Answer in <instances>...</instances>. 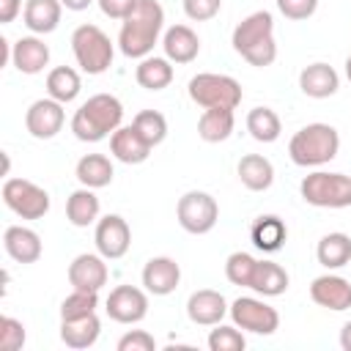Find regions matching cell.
<instances>
[{"label":"cell","mask_w":351,"mask_h":351,"mask_svg":"<svg viewBox=\"0 0 351 351\" xmlns=\"http://www.w3.org/2000/svg\"><path fill=\"white\" fill-rule=\"evenodd\" d=\"M82 90V80L77 74V69L71 66H55L49 74H47V96H52L55 101L60 104H69L80 96Z\"/></svg>","instance_id":"33"},{"label":"cell","mask_w":351,"mask_h":351,"mask_svg":"<svg viewBox=\"0 0 351 351\" xmlns=\"http://www.w3.org/2000/svg\"><path fill=\"white\" fill-rule=\"evenodd\" d=\"M93 241H96L99 255H104L107 261H118L132 247V230H129V225L121 214H107L96 222Z\"/></svg>","instance_id":"12"},{"label":"cell","mask_w":351,"mask_h":351,"mask_svg":"<svg viewBox=\"0 0 351 351\" xmlns=\"http://www.w3.org/2000/svg\"><path fill=\"white\" fill-rule=\"evenodd\" d=\"M3 203L22 219H41L49 211V192L27 178H5Z\"/></svg>","instance_id":"9"},{"label":"cell","mask_w":351,"mask_h":351,"mask_svg":"<svg viewBox=\"0 0 351 351\" xmlns=\"http://www.w3.org/2000/svg\"><path fill=\"white\" fill-rule=\"evenodd\" d=\"M156 340L145 329H132L118 340V351H154Z\"/></svg>","instance_id":"42"},{"label":"cell","mask_w":351,"mask_h":351,"mask_svg":"<svg viewBox=\"0 0 351 351\" xmlns=\"http://www.w3.org/2000/svg\"><path fill=\"white\" fill-rule=\"evenodd\" d=\"M99 307V293L96 291H80L74 288L63 302H60V321L66 318H80V315H90Z\"/></svg>","instance_id":"36"},{"label":"cell","mask_w":351,"mask_h":351,"mask_svg":"<svg viewBox=\"0 0 351 351\" xmlns=\"http://www.w3.org/2000/svg\"><path fill=\"white\" fill-rule=\"evenodd\" d=\"M176 219H178V225L186 233L203 236V233H208L217 225L219 206H217V200L208 192L192 189V192H184L178 197V203H176Z\"/></svg>","instance_id":"8"},{"label":"cell","mask_w":351,"mask_h":351,"mask_svg":"<svg viewBox=\"0 0 351 351\" xmlns=\"http://www.w3.org/2000/svg\"><path fill=\"white\" fill-rule=\"evenodd\" d=\"M337 151H340V134L329 123H307L288 143L291 162L299 167H321L332 162Z\"/></svg>","instance_id":"4"},{"label":"cell","mask_w":351,"mask_h":351,"mask_svg":"<svg viewBox=\"0 0 351 351\" xmlns=\"http://www.w3.org/2000/svg\"><path fill=\"white\" fill-rule=\"evenodd\" d=\"M230 318L241 332L252 335H274L280 329V313L255 296H239L230 304Z\"/></svg>","instance_id":"10"},{"label":"cell","mask_w":351,"mask_h":351,"mask_svg":"<svg viewBox=\"0 0 351 351\" xmlns=\"http://www.w3.org/2000/svg\"><path fill=\"white\" fill-rule=\"evenodd\" d=\"M181 282V266L167 258V255H156L151 261H145L143 266V285L148 293L154 296H167L178 288Z\"/></svg>","instance_id":"17"},{"label":"cell","mask_w":351,"mask_h":351,"mask_svg":"<svg viewBox=\"0 0 351 351\" xmlns=\"http://www.w3.org/2000/svg\"><path fill=\"white\" fill-rule=\"evenodd\" d=\"M162 49L170 63H192L200 55V38L189 25H173L162 33Z\"/></svg>","instance_id":"18"},{"label":"cell","mask_w":351,"mask_h":351,"mask_svg":"<svg viewBox=\"0 0 351 351\" xmlns=\"http://www.w3.org/2000/svg\"><path fill=\"white\" fill-rule=\"evenodd\" d=\"M25 346V324L11 318V315H3L0 318V348L3 351H19Z\"/></svg>","instance_id":"39"},{"label":"cell","mask_w":351,"mask_h":351,"mask_svg":"<svg viewBox=\"0 0 351 351\" xmlns=\"http://www.w3.org/2000/svg\"><path fill=\"white\" fill-rule=\"evenodd\" d=\"M104 310L115 324H140L148 315V293L137 285H115L104 302Z\"/></svg>","instance_id":"11"},{"label":"cell","mask_w":351,"mask_h":351,"mask_svg":"<svg viewBox=\"0 0 351 351\" xmlns=\"http://www.w3.org/2000/svg\"><path fill=\"white\" fill-rule=\"evenodd\" d=\"M101 335V321L96 313L90 315H80V318H66L60 321V340L69 348H90Z\"/></svg>","instance_id":"24"},{"label":"cell","mask_w":351,"mask_h":351,"mask_svg":"<svg viewBox=\"0 0 351 351\" xmlns=\"http://www.w3.org/2000/svg\"><path fill=\"white\" fill-rule=\"evenodd\" d=\"M277 8L285 19H293V22H302V19H310L318 8V0H277Z\"/></svg>","instance_id":"41"},{"label":"cell","mask_w":351,"mask_h":351,"mask_svg":"<svg viewBox=\"0 0 351 351\" xmlns=\"http://www.w3.org/2000/svg\"><path fill=\"white\" fill-rule=\"evenodd\" d=\"M236 173H239V181L250 189V192H266L274 181V167L266 156L261 154H247L239 159L236 165Z\"/></svg>","instance_id":"25"},{"label":"cell","mask_w":351,"mask_h":351,"mask_svg":"<svg viewBox=\"0 0 351 351\" xmlns=\"http://www.w3.org/2000/svg\"><path fill=\"white\" fill-rule=\"evenodd\" d=\"M340 348L343 351H351V321H346L343 329H340Z\"/></svg>","instance_id":"45"},{"label":"cell","mask_w":351,"mask_h":351,"mask_svg":"<svg viewBox=\"0 0 351 351\" xmlns=\"http://www.w3.org/2000/svg\"><path fill=\"white\" fill-rule=\"evenodd\" d=\"M310 299L332 313H343L351 307V282L340 274H321L310 282Z\"/></svg>","instance_id":"15"},{"label":"cell","mask_w":351,"mask_h":351,"mask_svg":"<svg viewBox=\"0 0 351 351\" xmlns=\"http://www.w3.org/2000/svg\"><path fill=\"white\" fill-rule=\"evenodd\" d=\"M74 176H77V181H80L82 186H88V189H101V186H110V184H112L115 170H112L110 156H104V154H85V156L77 162Z\"/></svg>","instance_id":"27"},{"label":"cell","mask_w":351,"mask_h":351,"mask_svg":"<svg viewBox=\"0 0 351 351\" xmlns=\"http://www.w3.org/2000/svg\"><path fill=\"white\" fill-rule=\"evenodd\" d=\"M132 126L143 134V140H145L151 148H156V145L167 137V121H165V115H162L159 110H140V112L134 115Z\"/></svg>","instance_id":"35"},{"label":"cell","mask_w":351,"mask_h":351,"mask_svg":"<svg viewBox=\"0 0 351 351\" xmlns=\"http://www.w3.org/2000/svg\"><path fill=\"white\" fill-rule=\"evenodd\" d=\"M247 132L258 143H274L280 137V132H282L280 115L271 107H255V110L247 112Z\"/></svg>","instance_id":"34"},{"label":"cell","mask_w":351,"mask_h":351,"mask_svg":"<svg viewBox=\"0 0 351 351\" xmlns=\"http://www.w3.org/2000/svg\"><path fill=\"white\" fill-rule=\"evenodd\" d=\"M236 126V115L228 107H208L203 110L200 121H197V137L206 143H222L233 134Z\"/></svg>","instance_id":"29"},{"label":"cell","mask_w":351,"mask_h":351,"mask_svg":"<svg viewBox=\"0 0 351 351\" xmlns=\"http://www.w3.org/2000/svg\"><path fill=\"white\" fill-rule=\"evenodd\" d=\"M3 247L11 261L16 263H36L41 258V236L33 228L11 225L3 233Z\"/></svg>","instance_id":"21"},{"label":"cell","mask_w":351,"mask_h":351,"mask_svg":"<svg viewBox=\"0 0 351 351\" xmlns=\"http://www.w3.org/2000/svg\"><path fill=\"white\" fill-rule=\"evenodd\" d=\"M255 258L250 252H230L228 261H225V277L233 282V285H241V288H250L252 282V274H255Z\"/></svg>","instance_id":"37"},{"label":"cell","mask_w":351,"mask_h":351,"mask_svg":"<svg viewBox=\"0 0 351 351\" xmlns=\"http://www.w3.org/2000/svg\"><path fill=\"white\" fill-rule=\"evenodd\" d=\"M134 80L140 88L145 90H162L173 82V63L167 58H156V55H148L137 63L134 69Z\"/></svg>","instance_id":"31"},{"label":"cell","mask_w":351,"mask_h":351,"mask_svg":"<svg viewBox=\"0 0 351 351\" xmlns=\"http://www.w3.org/2000/svg\"><path fill=\"white\" fill-rule=\"evenodd\" d=\"M99 3V8H101V14L104 16H110V19H126L129 14H132V8L137 5V0H96Z\"/></svg>","instance_id":"43"},{"label":"cell","mask_w":351,"mask_h":351,"mask_svg":"<svg viewBox=\"0 0 351 351\" xmlns=\"http://www.w3.org/2000/svg\"><path fill=\"white\" fill-rule=\"evenodd\" d=\"M250 239L261 252H277V250H282V244L288 239V228L277 214H263L252 222Z\"/></svg>","instance_id":"26"},{"label":"cell","mask_w":351,"mask_h":351,"mask_svg":"<svg viewBox=\"0 0 351 351\" xmlns=\"http://www.w3.org/2000/svg\"><path fill=\"white\" fill-rule=\"evenodd\" d=\"M63 3L60 0H25L22 22L33 36H47L60 25Z\"/></svg>","instance_id":"23"},{"label":"cell","mask_w":351,"mask_h":351,"mask_svg":"<svg viewBox=\"0 0 351 351\" xmlns=\"http://www.w3.org/2000/svg\"><path fill=\"white\" fill-rule=\"evenodd\" d=\"M346 77H348V82H351V55L346 58Z\"/></svg>","instance_id":"47"},{"label":"cell","mask_w":351,"mask_h":351,"mask_svg":"<svg viewBox=\"0 0 351 351\" xmlns=\"http://www.w3.org/2000/svg\"><path fill=\"white\" fill-rule=\"evenodd\" d=\"M315 258L324 269H343L346 263H351V236L326 233L315 247Z\"/></svg>","instance_id":"32"},{"label":"cell","mask_w":351,"mask_h":351,"mask_svg":"<svg viewBox=\"0 0 351 351\" xmlns=\"http://www.w3.org/2000/svg\"><path fill=\"white\" fill-rule=\"evenodd\" d=\"M233 49L258 69H266L277 58V44H274V19L269 11H255L244 16L230 36Z\"/></svg>","instance_id":"2"},{"label":"cell","mask_w":351,"mask_h":351,"mask_svg":"<svg viewBox=\"0 0 351 351\" xmlns=\"http://www.w3.org/2000/svg\"><path fill=\"white\" fill-rule=\"evenodd\" d=\"M63 3V8H69V11H85L93 0H60Z\"/></svg>","instance_id":"46"},{"label":"cell","mask_w":351,"mask_h":351,"mask_svg":"<svg viewBox=\"0 0 351 351\" xmlns=\"http://www.w3.org/2000/svg\"><path fill=\"white\" fill-rule=\"evenodd\" d=\"M123 121V104L112 93H96L80 104L71 118V132L82 143H99L110 137Z\"/></svg>","instance_id":"3"},{"label":"cell","mask_w":351,"mask_h":351,"mask_svg":"<svg viewBox=\"0 0 351 351\" xmlns=\"http://www.w3.org/2000/svg\"><path fill=\"white\" fill-rule=\"evenodd\" d=\"M162 30H165V8L156 0H137L132 14L121 22L118 49L126 58L143 60L154 52Z\"/></svg>","instance_id":"1"},{"label":"cell","mask_w":351,"mask_h":351,"mask_svg":"<svg viewBox=\"0 0 351 351\" xmlns=\"http://www.w3.org/2000/svg\"><path fill=\"white\" fill-rule=\"evenodd\" d=\"M110 151L123 165H143L151 156V145L143 140V134L134 126H118L110 134Z\"/></svg>","instance_id":"20"},{"label":"cell","mask_w":351,"mask_h":351,"mask_svg":"<svg viewBox=\"0 0 351 351\" xmlns=\"http://www.w3.org/2000/svg\"><path fill=\"white\" fill-rule=\"evenodd\" d=\"M107 258L99 252H82L69 263V285L80 291H101L107 285L110 269L104 263Z\"/></svg>","instance_id":"14"},{"label":"cell","mask_w":351,"mask_h":351,"mask_svg":"<svg viewBox=\"0 0 351 351\" xmlns=\"http://www.w3.org/2000/svg\"><path fill=\"white\" fill-rule=\"evenodd\" d=\"M22 0H0V25H8L16 19V14L22 11Z\"/></svg>","instance_id":"44"},{"label":"cell","mask_w":351,"mask_h":351,"mask_svg":"<svg viewBox=\"0 0 351 351\" xmlns=\"http://www.w3.org/2000/svg\"><path fill=\"white\" fill-rule=\"evenodd\" d=\"M63 121H66L63 104L55 101L52 96L36 99V101L27 107V112H25V129H27L30 137H36V140H52V137L63 129Z\"/></svg>","instance_id":"13"},{"label":"cell","mask_w":351,"mask_h":351,"mask_svg":"<svg viewBox=\"0 0 351 351\" xmlns=\"http://www.w3.org/2000/svg\"><path fill=\"white\" fill-rule=\"evenodd\" d=\"M222 0H184V14L192 22H208L219 14Z\"/></svg>","instance_id":"40"},{"label":"cell","mask_w":351,"mask_h":351,"mask_svg":"<svg viewBox=\"0 0 351 351\" xmlns=\"http://www.w3.org/2000/svg\"><path fill=\"white\" fill-rule=\"evenodd\" d=\"M288 282H291V277H288V271H285L280 263H274V261H258L250 288H252L258 296L269 299V296L285 293V291H288Z\"/></svg>","instance_id":"28"},{"label":"cell","mask_w":351,"mask_h":351,"mask_svg":"<svg viewBox=\"0 0 351 351\" xmlns=\"http://www.w3.org/2000/svg\"><path fill=\"white\" fill-rule=\"evenodd\" d=\"M230 313L225 296L211 288H200L186 299V315L197 326H217Z\"/></svg>","instance_id":"16"},{"label":"cell","mask_w":351,"mask_h":351,"mask_svg":"<svg viewBox=\"0 0 351 351\" xmlns=\"http://www.w3.org/2000/svg\"><path fill=\"white\" fill-rule=\"evenodd\" d=\"M186 93L203 110H208V107L236 110L241 104V85H239V80H233L228 74H214V71L195 74L186 85Z\"/></svg>","instance_id":"7"},{"label":"cell","mask_w":351,"mask_h":351,"mask_svg":"<svg viewBox=\"0 0 351 351\" xmlns=\"http://www.w3.org/2000/svg\"><path fill=\"white\" fill-rule=\"evenodd\" d=\"M71 52H74L77 66L85 74H93V77L104 74L112 66V58H115V47L99 25H80L71 33Z\"/></svg>","instance_id":"5"},{"label":"cell","mask_w":351,"mask_h":351,"mask_svg":"<svg viewBox=\"0 0 351 351\" xmlns=\"http://www.w3.org/2000/svg\"><path fill=\"white\" fill-rule=\"evenodd\" d=\"M11 63L22 74H41L49 63V47L38 36H19L14 41Z\"/></svg>","instance_id":"19"},{"label":"cell","mask_w":351,"mask_h":351,"mask_svg":"<svg viewBox=\"0 0 351 351\" xmlns=\"http://www.w3.org/2000/svg\"><path fill=\"white\" fill-rule=\"evenodd\" d=\"M208 348L211 351H244L247 348V340L244 335L239 332V326H222L217 324L211 332H208Z\"/></svg>","instance_id":"38"},{"label":"cell","mask_w":351,"mask_h":351,"mask_svg":"<svg viewBox=\"0 0 351 351\" xmlns=\"http://www.w3.org/2000/svg\"><path fill=\"white\" fill-rule=\"evenodd\" d=\"M99 197L93 189L88 186H80L69 195L66 200V219L74 225V228H88L93 222H99Z\"/></svg>","instance_id":"30"},{"label":"cell","mask_w":351,"mask_h":351,"mask_svg":"<svg viewBox=\"0 0 351 351\" xmlns=\"http://www.w3.org/2000/svg\"><path fill=\"white\" fill-rule=\"evenodd\" d=\"M299 88L310 99H329L340 88V77L329 63H310L299 71Z\"/></svg>","instance_id":"22"},{"label":"cell","mask_w":351,"mask_h":351,"mask_svg":"<svg viewBox=\"0 0 351 351\" xmlns=\"http://www.w3.org/2000/svg\"><path fill=\"white\" fill-rule=\"evenodd\" d=\"M302 200L315 208H348L351 206V176L315 170L299 184Z\"/></svg>","instance_id":"6"}]
</instances>
